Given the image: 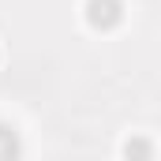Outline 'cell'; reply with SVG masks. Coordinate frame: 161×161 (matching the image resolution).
I'll return each instance as SVG.
<instances>
[{
  "label": "cell",
  "mask_w": 161,
  "mask_h": 161,
  "mask_svg": "<svg viewBox=\"0 0 161 161\" xmlns=\"http://www.w3.org/2000/svg\"><path fill=\"white\" fill-rule=\"evenodd\" d=\"M86 23L97 30H109L120 23V4L116 0H86Z\"/></svg>",
  "instance_id": "6da1fadb"
},
{
  "label": "cell",
  "mask_w": 161,
  "mask_h": 161,
  "mask_svg": "<svg viewBox=\"0 0 161 161\" xmlns=\"http://www.w3.org/2000/svg\"><path fill=\"white\" fill-rule=\"evenodd\" d=\"M154 154H158V146L146 135H131L120 142V158H154Z\"/></svg>",
  "instance_id": "7a4b0ae2"
},
{
  "label": "cell",
  "mask_w": 161,
  "mask_h": 161,
  "mask_svg": "<svg viewBox=\"0 0 161 161\" xmlns=\"http://www.w3.org/2000/svg\"><path fill=\"white\" fill-rule=\"evenodd\" d=\"M4 60H8V53H4V45H0V68H4Z\"/></svg>",
  "instance_id": "3957f363"
}]
</instances>
